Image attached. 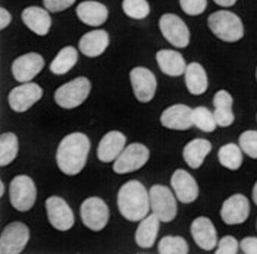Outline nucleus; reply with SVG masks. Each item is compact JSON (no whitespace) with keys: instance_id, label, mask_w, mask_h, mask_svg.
<instances>
[{"instance_id":"obj_1","label":"nucleus","mask_w":257,"mask_h":254,"mask_svg":"<svg viewBox=\"0 0 257 254\" xmlns=\"http://www.w3.org/2000/svg\"><path fill=\"white\" fill-rule=\"evenodd\" d=\"M90 153V140L82 133H72L62 141L56 150V163L65 175H78L84 169Z\"/></svg>"},{"instance_id":"obj_2","label":"nucleus","mask_w":257,"mask_h":254,"mask_svg":"<svg viewBox=\"0 0 257 254\" xmlns=\"http://www.w3.org/2000/svg\"><path fill=\"white\" fill-rule=\"evenodd\" d=\"M118 209L122 217L130 222H140L150 212V193L137 181L125 182L118 191Z\"/></svg>"},{"instance_id":"obj_3","label":"nucleus","mask_w":257,"mask_h":254,"mask_svg":"<svg viewBox=\"0 0 257 254\" xmlns=\"http://www.w3.org/2000/svg\"><path fill=\"white\" fill-rule=\"evenodd\" d=\"M207 25L219 40L226 43H235L244 37L242 21L229 11L213 12L207 20Z\"/></svg>"},{"instance_id":"obj_4","label":"nucleus","mask_w":257,"mask_h":254,"mask_svg":"<svg viewBox=\"0 0 257 254\" xmlns=\"http://www.w3.org/2000/svg\"><path fill=\"white\" fill-rule=\"evenodd\" d=\"M91 91V82L85 77H78L63 84L55 91V101L62 109H75L81 106Z\"/></svg>"},{"instance_id":"obj_5","label":"nucleus","mask_w":257,"mask_h":254,"mask_svg":"<svg viewBox=\"0 0 257 254\" xmlns=\"http://www.w3.org/2000/svg\"><path fill=\"white\" fill-rule=\"evenodd\" d=\"M9 198L14 209L18 212H28L37 198V190L33 178L27 175L15 176L9 185Z\"/></svg>"},{"instance_id":"obj_6","label":"nucleus","mask_w":257,"mask_h":254,"mask_svg":"<svg viewBox=\"0 0 257 254\" xmlns=\"http://www.w3.org/2000/svg\"><path fill=\"white\" fill-rule=\"evenodd\" d=\"M165 185H153L150 188V207L152 213L158 216L162 222H172L177 216V196Z\"/></svg>"},{"instance_id":"obj_7","label":"nucleus","mask_w":257,"mask_h":254,"mask_svg":"<svg viewBox=\"0 0 257 254\" xmlns=\"http://www.w3.org/2000/svg\"><path fill=\"white\" fill-rule=\"evenodd\" d=\"M149 157H150V152L144 144L133 143L126 146L118 159L113 162V171L119 175L136 172L149 162Z\"/></svg>"},{"instance_id":"obj_8","label":"nucleus","mask_w":257,"mask_h":254,"mask_svg":"<svg viewBox=\"0 0 257 254\" xmlns=\"http://www.w3.org/2000/svg\"><path fill=\"white\" fill-rule=\"evenodd\" d=\"M82 223L91 231H101L109 222V207L99 197H88L79 207Z\"/></svg>"},{"instance_id":"obj_9","label":"nucleus","mask_w":257,"mask_h":254,"mask_svg":"<svg viewBox=\"0 0 257 254\" xmlns=\"http://www.w3.org/2000/svg\"><path fill=\"white\" fill-rule=\"evenodd\" d=\"M162 36L174 47L184 49L190 44V30L185 22L174 14H165L159 20Z\"/></svg>"},{"instance_id":"obj_10","label":"nucleus","mask_w":257,"mask_h":254,"mask_svg":"<svg viewBox=\"0 0 257 254\" xmlns=\"http://www.w3.org/2000/svg\"><path fill=\"white\" fill-rule=\"evenodd\" d=\"M30 241V229L22 222L9 223L0 235V253L20 254Z\"/></svg>"},{"instance_id":"obj_11","label":"nucleus","mask_w":257,"mask_h":254,"mask_svg":"<svg viewBox=\"0 0 257 254\" xmlns=\"http://www.w3.org/2000/svg\"><path fill=\"white\" fill-rule=\"evenodd\" d=\"M46 212L50 225L58 231H69L75 223V216L72 213V209L62 197H49L46 200Z\"/></svg>"},{"instance_id":"obj_12","label":"nucleus","mask_w":257,"mask_h":254,"mask_svg":"<svg viewBox=\"0 0 257 254\" xmlns=\"http://www.w3.org/2000/svg\"><path fill=\"white\" fill-rule=\"evenodd\" d=\"M41 97H43V88L39 84L24 82L11 90L8 96V103L14 112L22 113L27 112L30 107H33Z\"/></svg>"},{"instance_id":"obj_13","label":"nucleus","mask_w":257,"mask_h":254,"mask_svg":"<svg viewBox=\"0 0 257 254\" xmlns=\"http://www.w3.org/2000/svg\"><path fill=\"white\" fill-rule=\"evenodd\" d=\"M130 79L134 90V96L139 101L149 103L153 100L158 88V79L150 69L143 66L133 68L130 72Z\"/></svg>"},{"instance_id":"obj_14","label":"nucleus","mask_w":257,"mask_h":254,"mask_svg":"<svg viewBox=\"0 0 257 254\" xmlns=\"http://www.w3.org/2000/svg\"><path fill=\"white\" fill-rule=\"evenodd\" d=\"M44 68V59L41 55L33 52L17 58L12 63V75L18 82H31Z\"/></svg>"},{"instance_id":"obj_15","label":"nucleus","mask_w":257,"mask_h":254,"mask_svg":"<svg viewBox=\"0 0 257 254\" xmlns=\"http://www.w3.org/2000/svg\"><path fill=\"white\" fill-rule=\"evenodd\" d=\"M248 215H250V203L247 197L242 194H234L228 197L220 207V217L229 226L244 223L248 219Z\"/></svg>"},{"instance_id":"obj_16","label":"nucleus","mask_w":257,"mask_h":254,"mask_svg":"<svg viewBox=\"0 0 257 254\" xmlns=\"http://www.w3.org/2000/svg\"><path fill=\"white\" fill-rule=\"evenodd\" d=\"M160 123L174 131H185L194 126L193 109L187 104H172L166 107L160 115Z\"/></svg>"},{"instance_id":"obj_17","label":"nucleus","mask_w":257,"mask_h":254,"mask_svg":"<svg viewBox=\"0 0 257 254\" xmlns=\"http://www.w3.org/2000/svg\"><path fill=\"white\" fill-rule=\"evenodd\" d=\"M190 231H191L194 242L201 250L210 251L218 247V232H216L213 222L209 217H206V216L196 217L191 223Z\"/></svg>"},{"instance_id":"obj_18","label":"nucleus","mask_w":257,"mask_h":254,"mask_svg":"<svg viewBox=\"0 0 257 254\" xmlns=\"http://www.w3.org/2000/svg\"><path fill=\"white\" fill-rule=\"evenodd\" d=\"M171 187L178 198L184 204H190L196 201L198 197L197 181L184 169H177L171 178Z\"/></svg>"},{"instance_id":"obj_19","label":"nucleus","mask_w":257,"mask_h":254,"mask_svg":"<svg viewBox=\"0 0 257 254\" xmlns=\"http://www.w3.org/2000/svg\"><path fill=\"white\" fill-rule=\"evenodd\" d=\"M126 147V137L120 131H109L100 140L97 147V157L103 163L115 162Z\"/></svg>"},{"instance_id":"obj_20","label":"nucleus","mask_w":257,"mask_h":254,"mask_svg":"<svg viewBox=\"0 0 257 254\" xmlns=\"http://www.w3.org/2000/svg\"><path fill=\"white\" fill-rule=\"evenodd\" d=\"M22 22L27 25L30 31H33L37 36H46L50 31L52 27V17L49 11L40 6H30L22 11Z\"/></svg>"},{"instance_id":"obj_21","label":"nucleus","mask_w":257,"mask_h":254,"mask_svg":"<svg viewBox=\"0 0 257 254\" xmlns=\"http://www.w3.org/2000/svg\"><path fill=\"white\" fill-rule=\"evenodd\" d=\"M109 34L104 30H94L84 34L78 43L79 52L87 58H97L109 46Z\"/></svg>"},{"instance_id":"obj_22","label":"nucleus","mask_w":257,"mask_h":254,"mask_svg":"<svg viewBox=\"0 0 257 254\" xmlns=\"http://www.w3.org/2000/svg\"><path fill=\"white\" fill-rule=\"evenodd\" d=\"M75 12H77V17L79 18V21L84 22L85 25H90V27L103 25L107 21V17H109L107 8L103 3L94 2V0L81 2L77 6Z\"/></svg>"},{"instance_id":"obj_23","label":"nucleus","mask_w":257,"mask_h":254,"mask_svg":"<svg viewBox=\"0 0 257 254\" xmlns=\"http://www.w3.org/2000/svg\"><path fill=\"white\" fill-rule=\"evenodd\" d=\"M156 60L160 71L168 77H181L185 74V60L177 50H159L156 53Z\"/></svg>"},{"instance_id":"obj_24","label":"nucleus","mask_w":257,"mask_h":254,"mask_svg":"<svg viewBox=\"0 0 257 254\" xmlns=\"http://www.w3.org/2000/svg\"><path fill=\"white\" fill-rule=\"evenodd\" d=\"M160 219L155 213L147 215L140 220L139 228L136 231V242L141 248H152L156 242L160 228Z\"/></svg>"},{"instance_id":"obj_25","label":"nucleus","mask_w":257,"mask_h":254,"mask_svg":"<svg viewBox=\"0 0 257 254\" xmlns=\"http://www.w3.org/2000/svg\"><path fill=\"white\" fill-rule=\"evenodd\" d=\"M212 152V143L206 138L191 140L182 150V157L191 169H198L206 156Z\"/></svg>"},{"instance_id":"obj_26","label":"nucleus","mask_w":257,"mask_h":254,"mask_svg":"<svg viewBox=\"0 0 257 254\" xmlns=\"http://www.w3.org/2000/svg\"><path fill=\"white\" fill-rule=\"evenodd\" d=\"M185 85H187V90L194 94V96H200L203 93H206L207 87H209V78H207V74L204 71V68L197 63V62H193L190 65H187V69H185Z\"/></svg>"},{"instance_id":"obj_27","label":"nucleus","mask_w":257,"mask_h":254,"mask_svg":"<svg viewBox=\"0 0 257 254\" xmlns=\"http://www.w3.org/2000/svg\"><path fill=\"white\" fill-rule=\"evenodd\" d=\"M78 62V50L72 46H66L60 49V52L55 56L50 63V71L55 75H65L68 74Z\"/></svg>"},{"instance_id":"obj_28","label":"nucleus","mask_w":257,"mask_h":254,"mask_svg":"<svg viewBox=\"0 0 257 254\" xmlns=\"http://www.w3.org/2000/svg\"><path fill=\"white\" fill-rule=\"evenodd\" d=\"M242 150L239 147V144H225L219 149L218 159L220 162V165L229 171H238L242 165Z\"/></svg>"},{"instance_id":"obj_29","label":"nucleus","mask_w":257,"mask_h":254,"mask_svg":"<svg viewBox=\"0 0 257 254\" xmlns=\"http://www.w3.org/2000/svg\"><path fill=\"white\" fill-rule=\"evenodd\" d=\"M20 150V143L18 137L14 133H5L0 137V165L8 166L11 165L17 156Z\"/></svg>"},{"instance_id":"obj_30","label":"nucleus","mask_w":257,"mask_h":254,"mask_svg":"<svg viewBox=\"0 0 257 254\" xmlns=\"http://www.w3.org/2000/svg\"><path fill=\"white\" fill-rule=\"evenodd\" d=\"M193 120H194V126H197L203 133H213L218 126L213 112L204 106H198L193 109Z\"/></svg>"},{"instance_id":"obj_31","label":"nucleus","mask_w":257,"mask_h":254,"mask_svg":"<svg viewBox=\"0 0 257 254\" xmlns=\"http://www.w3.org/2000/svg\"><path fill=\"white\" fill-rule=\"evenodd\" d=\"M159 254H187L188 253V244L182 236H172L166 235L163 236L158 244Z\"/></svg>"},{"instance_id":"obj_32","label":"nucleus","mask_w":257,"mask_h":254,"mask_svg":"<svg viewBox=\"0 0 257 254\" xmlns=\"http://www.w3.org/2000/svg\"><path fill=\"white\" fill-rule=\"evenodd\" d=\"M122 11L133 20H144L150 14V5L147 0H122Z\"/></svg>"},{"instance_id":"obj_33","label":"nucleus","mask_w":257,"mask_h":254,"mask_svg":"<svg viewBox=\"0 0 257 254\" xmlns=\"http://www.w3.org/2000/svg\"><path fill=\"white\" fill-rule=\"evenodd\" d=\"M238 143L244 155L257 159V131H244L238 138Z\"/></svg>"},{"instance_id":"obj_34","label":"nucleus","mask_w":257,"mask_h":254,"mask_svg":"<svg viewBox=\"0 0 257 254\" xmlns=\"http://www.w3.org/2000/svg\"><path fill=\"white\" fill-rule=\"evenodd\" d=\"M179 6L187 15L198 17L206 11L207 0H179Z\"/></svg>"},{"instance_id":"obj_35","label":"nucleus","mask_w":257,"mask_h":254,"mask_svg":"<svg viewBox=\"0 0 257 254\" xmlns=\"http://www.w3.org/2000/svg\"><path fill=\"white\" fill-rule=\"evenodd\" d=\"M238 251H239V242L231 235H225L223 238H220L218 248L215 250L216 254H237Z\"/></svg>"},{"instance_id":"obj_36","label":"nucleus","mask_w":257,"mask_h":254,"mask_svg":"<svg viewBox=\"0 0 257 254\" xmlns=\"http://www.w3.org/2000/svg\"><path fill=\"white\" fill-rule=\"evenodd\" d=\"M215 119L218 122V126L226 128L229 125H232L234 122V112L232 109H226V107H215Z\"/></svg>"},{"instance_id":"obj_37","label":"nucleus","mask_w":257,"mask_h":254,"mask_svg":"<svg viewBox=\"0 0 257 254\" xmlns=\"http://www.w3.org/2000/svg\"><path fill=\"white\" fill-rule=\"evenodd\" d=\"M77 0H43L44 8L49 12H62L68 8H71Z\"/></svg>"},{"instance_id":"obj_38","label":"nucleus","mask_w":257,"mask_h":254,"mask_svg":"<svg viewBox=\"0 0 257 254\" xmlns=\"http://www.w3.org/2000/svg\"><path fill=\"white\" fill-rule=\"evenodd\" d=\"M234 104V98L226 91V90H219L218 93L213 97V106L215 107H226V109H232Z\"/></svg>"},{"instance_id":"obj_39","label":"nucleus","mask_w":257,"mask_h":254,"mask_svg":"<svg viewBox=\"0 0 257 254\" xmlns=\"http://www.w3.org/2000/svg\"><path fill=\"white\" fill-rule=\"evenodd\" d=\"M239 250L244 254H257V238L247 236L239 242Z\"/></svg>"},{"instance_id":"obj_40","label":"nucleus","mask_w":257,"mask_h":254,"mask_svg":"<svg viewBox=\"0 0 257 254\" xmlns=\"http://www.w3.org/2000/svg\"><path fill=\"white\" fill-rule=\"evenodd\" d=\"M12 22V15L9 14V11H6L5 8L0 9V28L5 30L9 27V24Z\"/></svg>"},{"instance_id":"obj_41","label":"nucleus","mask_w":257,"mask_h":254,"mask_svg":"<svg viewBox=\"0 0 257 254\" xmlns=\"http://www.w3.org/2000/svg\"><path fill=\"white\" fill-rule=\"evenodd\" d=\"M216 5L222 6V8H231L237 3V0H213Z\"/></svg>"},{"instance_id":"obj_42","label":"nucleus","mask_w":257,"mask_h":254,"mask_svg":"<svg viewBox=\"0 0 257 254\" xmlns=\"http://www.w3.org/2000/svg\"><path fill=\"white\" fill-rule=\"evenodd\" d=\"M253 201H254V204L257 206V182L254 184V187H253Z\"/></svg>"},{"instance_id":"obj_43","label":"nucleus","mask_w":257,"mask_h":254,"mask_svg":"<svg viewBox=\"0 0 257 254\" xmlns=\"http://www.w3.org/2000/svg\"><path fill=\"white\" fill-rule=\"evenodd\" d=\"M5 190H6V188H5V184H3V182H0V196H3V194H5Z\"/></svg>"},{"instance_id":"obj_44","label":"nucleus","mask_w":257,"mask_h":254,"mask_svg":"<svg viewBox=\"0 0 257 254\" xmlns=\"http://www.w3.org/2000/svg\"><path fill=\"white\" fill-rule=\"evenodd\" d=\"M256 79H257V69H256Z\"/></svg>"},{"instance_id":"obj_45","label":"nucleus","mask_w":257,"mask_h":254,"mask_svg":"<svg viewBox=\"0 0 257 254\" xmlns=\"http://www.w3.org/2000/svg\"><path fill=\"white\" fill-rule=\"evenodd\" d=\"M256 225H257V223H256Z\"/></svg>"}]
</instances>
